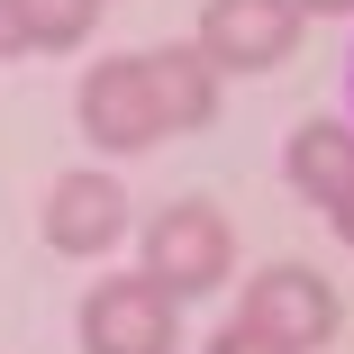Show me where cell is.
<instances>
[{
    "instance_id": "cell-1",
    "label": "cell",
    "mask_w": 354,
    "mask_h": 354,
    "mask_svg": "<svg viewBox=\"0 0 354 354\" xmlns=\"http://www.w3.org/2000/svg\"><path fill=\"white\" fill-rule=\"evenodd\" d=\"M291 336V345H318L327 327H336V309H327V291H318V281L309 272H272L263 281V291H254V336Z\"/></svg>"
},
{
    "instance_id": "cell-5",
    "label": "cell",
    "mask_w": 354,
    "mask_h": 354,
    "mask_svg": "<svg viewBox=\"0 0 354 354\" xmlns=\"http://www.w3.org/2000/svg\"><path fill=\"white\" fill-rule=\"evenodd\" d=\"M209 37L227 55H272L291 37V10H281V0H218V10H209Z\"/></svg>"
},
{
    "instance_id": "cell-3",
    "label": "cell",
    "mask_w": 354,
    "mask_h": 354,
    "mask_svg": "<svg viewBox=\"0 0 354 354\" xmlns=\"http://www.w3.org/2000/svg\"><path fill=\"white\" fill-rule=\"evenodd\" d=\"M118 218H127V200H118V182H64V191H55V209H46V236L82 254V245L118 236Z\"/></svg>"
},
{
    "instance_id": "cell-4",
    "label": "cell",
    "mask_w": 354,
    "mask_h": 354,
    "mask_svg": "<svg viewBox=\"0 0 354 354\" xmlns=\"http://www.w3.org/2000/svg\"><path fill=\"white\" fill-rule=\"evenodd\" d=\"M91 318H100V336H91L100 354H164V336H173L155 291H100Z\"/></svg>"
},
{
    "instance_id": "cell-2",
    "label": "cell",
    "mask_w": 354,
    "mask_h": 354,
    "mask_svg": "<svg viewBox=\"0 0 354 354\" xmlns=\"http://www.w3.org/2000/svg\"><path fill=\"white\" fill-rule=\"evenodd\" d=\"M218 263H227V245H218V218H200V209H173V218L155 227V272L164 281H218Z\"/></svg>"
}]
</instances>
